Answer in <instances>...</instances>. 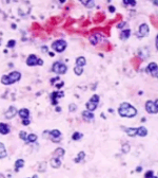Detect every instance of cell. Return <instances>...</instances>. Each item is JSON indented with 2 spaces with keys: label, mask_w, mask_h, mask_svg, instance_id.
I'll list each match as a JSON object with an SVG mask.
<instances>
[{
  "label": "cell",
  "mask_w": 158,
  "mask_h": 178,
  "mask_svg": "<svg viewBox=\"0 0 158 178\" xmlns=\"http://www.w3.org/2000/svg\"><path fill=\"white\" fill-rule=\"evenodd\" d=\"M118 113L120 117H123V118H133L138 113V111L130 103L123 102L118 107Z\"/></svg>",
  "instance_id": "obj_1"
},
{
  "label": "cell",
  "mask_w": 158,
  "mask_h": 178,
  "mask_svg": "<svg viewBox=\"0 0 158 178\" xmlns=\"http://www.w3.org/2000/svg\"><path fill=\"white\" fill-rule=\"evenodd\" d=\"M52 71L55 72L56 74H65L68 71V66L62 62H55L52 66Z\"/></svg>",
  "instance_id": "obj_2"
},
{
  "label": "cell",
  "mask_w": 158,
  "mask_h": 178,
  "mask_svg": "<svg viewBox=\"0 0 158 178\" xmlns=\"http://www.w3.org/2000/svg\"><path fill=\"white\" fill-rule=\"evenodd\" d=\"M98 103H99V96L98 94H93L92 98H91L89 101L87 102L85 106H87V111H94L96 110L97 107H98Z\"/></svg>",
  "instance_id": "obj_3"
},
{
  "label": "cell",
  "mask_w": 158,
  "mask_h": 178,
  "mask_svg": "<svg viewBox=\"0 0 158 178\" xmlns=\"http://www.w3.org/2000/svg\"><path fill=\"white\" fill-rule=\"evenodd\" d=\"M51 47H52V49L54 50V51H56V52L62 53L65 49H67L68 43H67V41L63 40V39H57V40H55L54 43H52Z\"/></svg>",
  "instance_id": "obj_4"
},
{
  "label": "cell",
  "mask_w": 158,
  "mask_h": 178,
  "mask_svg": "<svg viewBox=\"0 0 158 178\" xmlns=\"http://www.w3.org/2000/svg\"><path fill=\"white\" fill-rule=\"evenodd\" d=\"M145 110L149 112V113H151V115H156L158 112V101L157 100H155L154 101H151V100H149L145 102Z\"/></svg>",
  "instance_id": "obj_5"
},
{
  "label": "cell",
  "mask_w": 158,
  "mask_h": 178,
  "mask_svg": "<svg viewBox=\"0 0 158 178\" xmlns=\"http://www.w3.org/2000/svg\"><path fill=\"white\" fill-rule=\"evenodd\" d=\"M26 65L30 67H34V66H41L43 65V60L41 58H39L38 56H36L35 54H31L28 56L26 58Z\"/></svg>",
  "instance_id": "obj_6"
},
{
  "label": "cell",
  "mask_w": 158,
  "mask_h": 178,
  "mask_svg": "<svg viewBox=\"0 0 158 178\" xmlns=\"http://www.w3.org/2000/svg\"><path fill=\"white\" fill-rule=\"evenodd\" d=\"M44 134L48 135L50 139L53 142H59L61 140V132L58 129H53V130H50V132L46 130V132H44Z\"/></svg>",
  "instance_id": "obj_7"
},
{
  "label": "cell",
  "mask_w": 158,
  "mask_h": 178,
  "mask_svg": "<svg viewBox=\"0 0 158 178\" xmlns=\"http://www.w3.org/2000/svg\"><path fill=\"white\" fill-rule=\"evenodd\" d=\"M147 72H149L150 74L152 75V77H154V79H157L158 76V66H157V63H155V62H152L148 65L147 67Z\"/></svg>",
  "instance_id": "obj_8"
},
{
  "label": "cell",
  "mask_w": 158,
  "mask_h": 178,
  "mask_svg": "<svg viewBox=\"0 0 158 178\" xmlns=\"http://www.w3.org/2000/svg\"><path fill=\"white\" fill-rule=\"evenodd\" d=\"M65 96V93L62 92V91H54V92L51 93V103L52 105H57L58 104V99L59 98H63Z\"/></svg>",
  "instance_id": "obj_9"
},
{
  "label": "cell",
  "mask_w": 158,
  "mask_h": 178,
  "mask_svg": "<svg viewBox=\"0 0 158 178\" xmlns=\"http://www.w3.org/2000/svg\"><path fill=\"white\" fill-rule=\"evenodd\" d=\"M150 33V28L147 23H141L138 30V36L139 37H145L148 36Z\"/></svg>",
  "instance_id": "obj_10"
},
{
  "label": "cell",
  "mask_w": 158,
  "mask_h": 178,
  "mask_svg": "<svg viewBox=\"0 0 158 178\" xmlns=\"http://www.w3.org/2000/svg\"><path fill=\"white\" fill-rule=\"evenodd\" d=\"M7 76H9L11 85H12V84H14V83L20 81V79H21V73H20L19 71H12L11 73L7 74Z\"/></svg>",
  "instance_id": "obj_11"
},
{
  "label": "cell",
  "mask_w": 158,
  "mask_h": 178,
  "mask_svg": "<svg viewBox=\"0 0 158 178\" xmlns=\"http://www.w3.org/2000/svg\"><path fill=\"white\" fill-rule=\"evenodd\" d=\"M17 113H18V110H17L16 107L15 106H10L7 111H5V115H5L7 119H13Z\"/></svg>",
  "instance_id": "obj_12"
},
{
  "label": "cell",
  "mask_w": 158,
  "mask_h": 178,
  "mask_svg": "<svg viewBox=\"0 0 158 178\" xmlns=\"http://www.w3.org/2000/svg\"><path fill=\"white\" fill-rule=\"evenodd\" d=\"M101 39H102V35H101V34H98V33L92 34V35H90V37H89V40H90V43H92L93 46H96L97 43H99Z\"/></svg>",
  "instance_id": "obj_13"
},
{
  "label": "cell",
  "mask_w": 158,
  "mask_h": 178,
  "mask_svg": "<svg viewBox=\"0 0 158 178\" xmlns=\"http://www.w3.org/2000/svg\"><path fill=\"white\" fill-rule=\"evenodd\" d=\"M82 118L87 122H92V121H94V119H95V115H94L93 112L85 110V111H82Z\"/></svg>",
  "instance_id": "obj_14"
},
{
  "label": "cell",
  "mask_w": 158,
  "mask_h": 178,
  "mask_svg": "<svg viewBox=\"0 0 158 178\" xmlns=\"http://www.w3.org/2000/svg\"><path fill=\"white\" fill-rule=\"evenodd\" d=\"M18 115L22 120L26 119H30V110L28 108H21L18 110Z\"/></svg>",
  "instance_id": "obj_15"
},
{
  "label": "cell",
  "mask_w": 158,
  "mask_h": 178,
  "mask_svg": "<svg viewBox=\"0 0 158 178\" xmlns=\"http://www.w3.org/2000/svg\"><path fill=\"white\" fill-rule=\"evenodd\" d=\"M10 132L11 128L7 123H0V134L1 135H7V134H10Z\"/></svg>",
  "instance_id": "obj_16"
},
{
  "label": "cell",
  "mask_w": 158,
  "mask_h": 178,
  "mask_svg": "<svg viewBox=\"0 0 158 178\" xmlns=\"http://www.w3.org/2000/svg\"><path fill=\"white\" fill-rule=\"evenodd\" d=\"M51 165H52V168H60V166H61V160H60V158L53 157V158L51 159Z\"/></svg>",
  "instance_id": "obj_17"
},
{
  "label": "cell",
  "mask_w": 158,
  "mask_h": 178,
  "mask_svg": "<svg viewBox=\"0 0 158 178\" xmlns=\"http://www.w3.org/2000/svg\"><path fill=\"white\" fill-rule=\"evenodd\" d=\"M130 36H131V30L126 29V30H122V31H121L119 37L121 40H126L128 38H130Z\"/></svg>",
  "instance_id": "obj_18"
},
{
  "label": "cell",
  "mask_w": 158,
  "mask_h": 178,
  "mask_svg": "<svg viewBox=\"0 0 158 178\" xmlns=\"http://www.w3.org/2000/svg\"><path fill=\"white\" fill-rule=\"evenodd\" d=\"M65 151L63 149L62 147H58L56 148L55 151H54V153H53V157H56V158H60V157H63L65 156Z\"/></svg>",
  "instance_id": "obj_19"
},
{
  "label": "cell",
  "mask_w": 158,
  "mask_h": 178,
  "mask_svg": "<svg viewBox=\"0 0 158 178\" xmlns=\"http://www.w3.org/2000/svg\"><path fill=\"white\" fill-rule=\"evenodd\" d=\"M85 65H87V59L84 56H79L76 58V66L83 68V66H85Z\"/></svg>",
  "instance_id": "obj_20"
},
{
  "label": "cell",
  "mask_w": 158,
  "mask_h": 178,
  "mask_svg": "<svg viewBox=\"0 0 158 178\" xmlns=\"http://www.w3.org/2000/svg\"><path fill=\"white\" fill-rule=\"evenodd\" d=\"M123 130L130 136V137H135L137 136V127H129V128H123Z\"/></svg>",
  "instance_id": "obj_21"
},
{
  "label": "cell",
  "mask_w": 158,
  "mask_h": 178,
  "mask_svg": "<svg viewBox=\"0 0 158 178\" xmlns=\"http://www.w3.org/2000/svg\"><path fill=\"white\" fill-rule=\"evenodd\" d=\"M24 166V160L23 159H17L15 162V172H19L20 168Z\"/></svg>",
  "instance_id": "obj_22"
},
{
  "label": "cell",
  "mask_w": 158,
  "mask_h": 178,
  "mask_svg": "<svg viewBox=\"0 0 158 178\" xmlns=\"http://www.w3.org/2000/svg\"><path fill=\"white\" fill-rule=\"evenodd\" d=\"M7 156V148L4 146V144L2 142H0V159H3Z\"/></svg>",
  "instance_id": "obj_23"
},
{
  "label": "cell",
  "mask_w": 158,
  "mask_h": 178,
  "mask_svg": "<svg viewBox=\"0 0 158 178\" xmlns=\"http://www.w3.org/2000/svg\"><path fill=\"white\" fill-rule=\"evenodd\" d=\"M137 135H138L139 137H145V136L148 135V129L145 128V127H143V126L138 127V128H137Z\"/></svg>",
  "instance_id": "obj_24"
},
{
  "label": "cell",
  "mask_w": 158,
  "mask_h": 178,
  "mask_svg": "<svg viewBox=\"0 0 158 178\" xmlns=\"http://www.w3.org/2000/svg\"><path fill=\"white\" fill-rule=\"evenodd\" d=\"M37 135H35V134H30V135H28V138H26V141L28 143H33V142H36L37 141Z\"/></svg>",
  "instance_id": "obj_25"
},
{
  "label": "cell",
  "mask_w": 158,
  "mask_h": 178,
  "mask_svg": "<svg viewBox=\"0 0 158 178\" xmlns=\"http://www.w3.org/2000/svg\"><path fill=\"white\" fill-rule=\"evenodd\" d=\"M81 3L85 5L87 7H95V2H94L93 0H80Z\"/></svg>",
  "instance_id": "obj_26"
},
{
  "label": "cell",
  "mask_w": 158,
  "mask_h": 178,
  "mask_svg": "<svg viewBox=\"0 0 158 178\" xmlns=\"http://www.w3.org/2000/svg\"><path fill=\"white\" fill-rule=\"evenodd\" d=\"M84 157H85V153L84 152H80L79 154H78V156L75 158V160L74 161L76 162V163H78V162H80V161H82L84 159Z\"/></svg>",
  "instance_id": "obj_27"
},
{
  "label": "cell",
  "mask_w": 158,
  "mask_h": 178,
  "mask_svg": "<svg viewBox=\"0 0 158 178\" xmlns=\"http://www.w3.org/2000/svg\"><path fill=\"white\" fill-rule=\"evenodd\" d=\"M83 137V135L81 134V132H74L73 135H72V139L74 140V141H78V140H81V138Z\"/></svg>",
  "instance_id": "obj_28"
},
{
  "label": "cell",
  "mask_w": 158,
  "mask_h": 178,
  "mask_svg": "<svg viewBox=\"0 0 158 178\" xmlns=\"http://www.w3.org/2000/svg\"><path fill=\"white\" fill-rule=\"evenodd\" d=\"M74 73L76 74V75H81L82 73H83V68L82 67H78V66H75L74 68Z\"/></svg>",
  "instance_id": "obj_29"
},
{
  "label": "cell",
  "mask_w": 158,
  "mask_h": 178,
  "mask_svg": "<svg viewBox=\"0 0 158 178\" xmlns=\"http://www.w3.org/2000/svg\"><path fill=\"white\" fill-rule=\"evenodd\" d=\"M130 149H131V146H130V144H128V143H124V144L122 145V147H121V151H122L123 154H129Z\"/></svg>",
  "instance_id": "obj_30"
},
{
  "label": "cell",
  "mask_w": 158,
  "mask_h": 178,
  "mask_svg": "<svg viewBox=\"0 0 158 178\" xmlns=\"http://www.w3.org/2000/svg\"><path fill=\"white\" fill-rule=\"evenodd\" d=\"M1 83H2L3 85H11L10 79H9V76L7 75H2V77H1Z\"/></svg>",
  "instance_id": "obj_31"
},
{
  "label": "cell",
  "mask_w": 158,
  "mask_h": 178,
  "mask_svg": "<svg viewBox=\"0 0 158 178\" xmlns=\"http://www.w3.org/2000/svg\"><path fill=\"white\" fill-rule=\"evenodd\" d=\"M46 170V162H40L38 166V171L39 172H44Z\"/></svg>",
  "instance_id": "obj_32"
},
{
  "label": "cell",
  "mask_w": 158,
  "mask_h": 178,
  "mask_svg": "<svg viewBox=\"0 0 158 178\" xmlns=\"http://www.w3.org/2000/svg\"><path fill=\"white\" fill-rule=\"evenodd\" d=\"M19 137L21 140H23V141H26V138H28V134H26L24 130H21V132H19Z\"/></svg>",
  "instance_id": "obj_33"
},
{
  "label": "cell",
  "mask_w": 158,
  "mask_h": 178,
  "mask_svg": "<svg viewBox=\"0 0 158 178\" xmlns=\"http://www.w3.org/2000/svg\"><path fill=\"white\" fill-rule=\"evenodd\" d=\"M69 110H70L71 112H75L76 110H77V105L74 104V103L70 104V106H69Z\"/></svg>",
  "instance_id": "obj_34"
},
{
  "label": "cell",
  "mask_w": 158,
  "mask_h": 178,
  "mask_svg": "<svg viewBox=\"0 0 158 178\" xmlns=\"http://www.w3.org/2000/svg\"><path fill=\"white\" fill-rule=\"evenodd\" d=\"M15 45H16V40L12 39V40H9V41H7V48H14V47H15Z\"/></svg>",
  "instance_id": "obj_35"
},
{
  "label": "cell",
  "mask_w": 158,
  "mask_h": 178,
  "mask_svg": "<svg viewBox=\"0 0 158 178\" xmlns=\"http://www.w3.org/2000/svg\"><path fill=\"white\" fill-rule=\"evenodd\" d=\"M123 3L126 4V5H135L136 2L135 1H133V0H123Z\"/></svg>",
  "instance_id": "obj_36"
},
{
  "label": "cell",
  "mask_w": 158,
  "mask_h": 178,
  "mask_svg": "<svg viewBox=\"0 0 158 178\" xmlns=\"http://www.w3.org/2000/svg\"><path fill=\"white\" fill-rule=\"evenodd\" d=\"M153 175H154V172H153V171H148L147 173H145V178H150V177H152Z\"/></svg>",
  "instance_id": "obj_37"
},
{
  "label": "cell",
  "mask_w": 158,
  "mask_h": 178,
  "mask_svg": "<svg viewBox=\"0 0 158 178\" xmlns=\"http://www.w3.org/2000/svg\"><path fill=\"white\" fill-rule=\"evenodd\" d=\"M30 123H31V121H30V119H26V120H22V124L23 125H29Z\"/></svg>",
  "instance_id": "obj_38"
},
{
  "label": "cell",
  "mask_w": 158,
  "mask_h": 178,
  "mask_svg": "<svg viewBox=\"0 0 158 178\" xmlns=\"http://www.w3.org/2000/svg\"><path fill=\"white\" fill-rule=\"evenodd\" d=\"M41 50L43 51V53H44V52H48V47H46V46H42V47H41Z\"/></svg>",
  "instance_id": "obj_39"
},
{
  "label": "cell",
  "mask_w": 158,
  "mask_h": 178,
  "mask_svg": "<svg viewBox=\"0 0 158 178\" xmlns=\"http://www.w3.org/2000/svg\"><path fill=\"white\" fill-rule=\"evenodd\" d=\"M109 11H110L111 13H114V12H115V7H109Z\"/></svg>",
  "instance_id": "obj_40"
},
{
  "label": "cell",
  "mask_w": 158,
  "mask_h": 178,
  "mask_svg": "<svg viewBox=\"0 0 158 178\" xmlns=\"http://www.w3.org/2000/svg\"><path fill=\"white\" fill-rule=\"evenodd\" d=\"M155 46H156V48L158 47V36L155 37Z\"/></svg>",
  "instance_id": "obj_41"
},
{
  "label": "cell",
  "mask_w": 158,
  "mask_h": 178,
  "mask_svg": "<svg viewBox=\"0 0 158 178\" xmlns=\"http://www.w3.org/2000/svg\"><path fill=\"white\" fill-rule=\"evenodd\" d=\"M141 170H142L141 166H138V168H136V172H138V173H139V172H141Z\"/></svg>",
  "instance_id": "obj_42"
},
{
  "label": "cell",
  "mask_w": 158,
  "mask_h": 178,
  "mask_svg": "<svg viewBox=\"0 0 158 178\" xmlns=\"http://www.w3.org/2000/svg\"><path fill=\"white\" fill-rule=\"evenodd\" d=\"M56 111H57V112H60V111H61V108L57 106V107H56Z\"/></svg>",
  "instance_id": "obj_43"
},
{
  "label": "cell",
  "mask_w": 158,
  "mask_h": 178,
  "mask_svg": "<svg viewBox=\"0 0 158 178\" xmlns=\"http://www.w3.org/2000/svg\"><path fill=\"white\" fill-rule=\"evenodd\" d=\"M0 178H5V176H4L3 174H1V173H0Z\"/></svg>",
  "instance_id": "obj_44"
},
{
  "label": "cell",
  "mask_w": 158,
  "mask_h": 178,
  "mask_svg": "<svg viewBox=\"0 0 158 178\" xmlns=\"http://www.w3.org/2000/svg\"><path fill=\"white\" fill-rule=\"evenodd\" d=\"M32 178H39V177H38V176H37V175H34V176H33Z\"/></svg>",
  "instance_id": "obj_45"
},
{
  "label": "cell",
  "mask_w": 158,
  "mask_h": 178,
  "mask_svg": "<svg viewBox=\"0 0 158 178\" xmlns=\"http://www.w3.org/2000/svg\"><path fill=\"white\" fill-rule=\"evenodd\" d=\"M150 178H157V176H154V175H153V176H152V177H150Z\"/></svg>",
  "instance_id": "obj_46"
}]
</instances>
